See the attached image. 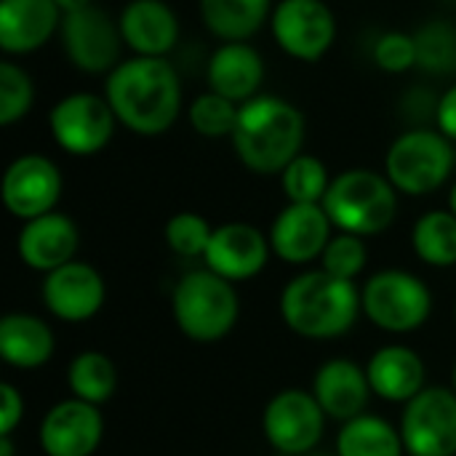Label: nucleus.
<instances>
[{"label": "nucleus", "mask_w": 456, "mask_h": 456, "mask_svg": "<svg viewBox=\"0 0 456 456\" xmlns=\"http://www.w3.org/2000/svg\"><path fill=\"white\" fill-rule=\"evenodd\" d=\"M273 0H200V19L224 43L248 40L273 16Z\"/></svg>", "instance_id": "obj_25"}, {"label": "nucleus", "mask_w": 456, "mask_h": 456, "mask_svg": "<svg viewBox=\"0 0 456 456\" xmlns=\"http://www.w3.org/2000/svg\"><path fill=\"white\" fill-rule=\"evenodd\" d=\"M267 444L289 456L313 454L323 438L326 411L315 401L313 393L305 390H283L278 393L262 417Z\"/></svg>", "instance_id": "obj_11"}, {"label": "nucleus", "mask_w": 456, "mask_h": 456, "mask_svg": "<svg viewBox=\"0 0 456 456\" xmlns=\"http://www.w3.org/2000/svg\"><path fill=\"white\" fill-rule=\"evenodd\" d=\"M59 198L61 174L43 155H21L3 174V203L21 222L51 214Z\"/></svg>", "instance_id": "obj_13"}, {"label": "nucleus", "mask_w": 456, "mask_h": 456, "mask_svg": "<svg viewBox=\"0 0 456 456\" xmlns=\"http://www.w3.org/2000/svg\"><path fill=\"white\" fill-rule=\"evenodd\" d=\"M406 446L401 438V430H395L390 422L361 414L342 425V433L337 438V456H403Z\"/></svg>", "instance_id": "obj_26"}, {"label": "nucleus", "mask_w": 456, "mask_h": 456, "mask_svg": "<svg viewBox=\"0 0 456 456\" xmlns=\"http://www.w3.org/2000/svg\"><path fill=\"white\" fill-rule=\"evenodd\" d=\"M240 104L208 91L190 104V123L200 136H232Z\"/></svg>", "instance_id": "obj_32"}, {"label": "nucleus", "mask_w": 456, "mask_h": 456, "mask_svg": "<svg viewBox=\"0 0 456 456\" xmlns=\"http://www.w3.org/2000/svg\"><path fill=\"white\" fill-rule=\"evenodd\" d=\"M104 436L99 406L69 398L56 403L40 425V446L45 456H91Z\"/></svg>", "instance_id": "obj_17"}, {"label": "nucleus", "mask_w": 456, "mask_h": 456, "mask_svg": "<svg viewBox=\"0 0 456 456\" xmlns=\"http://www.w3.org/2000/svg\"><path fill=\"white\" fill-rule=\"evenodd\" d=\"M452 390H454V393H456V366H454V387H452Z\"/></svg>", "instance_id": "obj_42"}, {"label": "nucleus", "mask_w": 456, "mask_h": 456, "mask_svg": "<svg viewBox=\"0 0 456 456\" xmlns=\"http://www.w3.org/2000/svg\"><path fill=\"white\" fill-rule=\"evenodd\" d=\"M270 24L278 45L299 61H318L337 37V19L323 0H281Z\"/></svg>", "instance_id": "obj_12"}, {"label": "nucleus", "mask_w": 456, "mask_h": 456, "mask_svg": "<svg viewBox=\"0 0 456 456\" xmlns=\"http://www.w3.org/2000/svg\"><path fill=\"white\" fill-rule=\"evenodd\" d=\"M67 385L72 390V398L102 406L112 398L118 387V371L115 363L96 350H86L72 358L67 369Z\"/></svg>", "instance_id": "obj_27"}, {"label": "nucleus", "mask_w": 456, "mask_h": 456, "mask_svg": "<svg viewBox=\"0 0 456 456\" xmlns=\"http://www.w3.org/2000/svg\"><path fill=\"white\" fill-rule=\"evenodd\" d=\"M0 456H13L11 436H0Z\"/></svg>", "instance_id": "obj_39"}, {"label": "nucleus", "mask_w": 456, "mask_h": 456, "mask_svg": "<svg viewBox=\"0 0 456 456\" xmlns=\"http://www.w3.org/2000/svg\"><path fill=\"white\" fill-rule=\"evenodd\" d=\"M35 102L32 77L13 61H0V126L21 120Z\"/></svg>", "instance_id": "obj_31"}, {"label": "nucleus", "mask_w": 456, "mask_h": 456, "mask_svg": "<svg viewBox=\"0 0 456 456\" xmlns=\"http://www.w3.org/2000/svg\"><path fill=\"white\" fill-rule=\"evenodd\" d=\"M64 13L53 0H0V48L32 53L61 27Z\"/></svg>", "instance_id": "obj_20"}, {"label": "nucleus", "mask_w": 456, "mask_h": 456, "mask_svg": "<svg viewBox=\"0 0 456 456\" xmlns=\"http://www.w3.org/2000/svg\"><path fill=\"white\" fill-rule=\"evenodd\" d=\"M77 227L69 216L64 214H43L37 219L24 222L16 248L21 262L35 270V273H53L61 265L72 262L75 251H77Z\"/></svg>", "instance_id": "obj_18"}, {"label": "nucleus", "mask_w": 456, "mask_h": 456, "mask_svg": "<svg viewBox=\"0 0 456 456\" xmlns=\"http://www.w3.org/2000/svg\"><path fill=\"white\" fill-rule=\"evenodd\" d=\"M59 35L67 59L83 72L110 75L120 64V48H123L120 24L112 21V16L96 8L94 3L80 11L64 13Z\"/></svg>", "instance_id": "obj_10"}, {"label": "nucleus", "mask_w": 456, "mask_h": 456, "mask_svg": "<svg viewBox=\"0 0 456 456\" xmlns=\"http://www.w3.org/2000/svg\"><path fill=\"white\" fill-rule=\"evenodd\" d=\"M24 417V398L21 393L3 382L0 385V436H11L16 430V425L21 422Z\"/></svg>", "instance_id": "obj_36"}, {"label": "nucleus", "mask_w": 456, "mask_h": 456, "mask_svg": "<svg viewBox=\"0 0 456 456\" xmlns=\"http://www.w3.org/2000/svg\"><path fill=\"white\" fill-rule=\"evenodd\" d=\"M331 219L321 203H289L270 227V248L289 265H307L323 256L331 235Z\"/></svg>", "instance_id": "obj_14"}, {"label": "nucleus", "mask_w": 456, "mask_h": 456, "mask_svg": "<svg viewBox=\"0 0 456 456\" xmlns=\"http://www.w3.org/2000/svg\"><path fill=\"white\" fill-rule=\"evenodd\" d=\"M53 142L69 155H96L102 152L118 126V118L104 96L96 94H69L59 99L48 115Z\"/></svg>", "instance_id": "obj_8"}, {"label": "nucleus", "mask_w": 456, "mask_h": 456, "mask_svg": "<svg viewBox=\"0 0 456 456\" xmlns=\"http://www.w3.org/2000/svg\"><path fill=\"white\" fill-rule=\"evenodd\" d=\"M53 334L45 321L27 313L0 318V355L16 369H40L53 355Z\"/></svg>", "instance_id": "obj_24"}, {"label": "nucleus", "mask_w": 456, "mask_h": 456, "mask_svg": "<svg viewBox=\"0 0 456 456\" xmlns=\"http://www.w3.org/2000/svg\"><path fill=\"white\" fill-rule=\"evenodd\" d=\"M174 321L192 342L224 339L240 315V299L230 281L211 270L187 273L174 289Z\"/></svg>", "instance_id": "obj_5"}, {"label": "nucleus", "mask_w": 456, "mask_h": 456, "mask_svg": "<svg viewBox=\"0 0 456 456\" xmlns=\"http://www.w3.org/2000/svg\"><path fill=\"white\" fill-rule=\"evenodd\" d=\"M166 243L174 254L179 256H187V259H195V256H203L208 243H211V224L200 216V214H192V211H182L176 216H171L166 222Z\"/></svg>", "instance_id": "obj_33"}, {"label": "nucleus", "mask_w": 456, "mask_h": 456, "mask_svg": "<svg viewBox=\"0 0 456 456\" xmlns=\"http://www.w3.org/2000/svg\"><path fill=\"white\" fill-rule=\"evenodd\" d=\"M363 310L355 281L326 270H307L289 281L281 294L283 323L305 339H337L347 334Z\"/></svg>", "instance_id": "obj_3"}, {"label": "nucleus", "mask_w": 456, "mask_h": 456, "mask_svg": "<svg viewBox=\"0 0 456 456\" xmlns=\"http://www.w3.org/2000/svg\"><path fill=\"white\" fill-rule=\"evenodd\" d=\"M436 123H438V131H441L449 142H456V86H452V88L438 99Z\"/></svg>", "instance_id": "obj_37"}, {"label": "nucleus", "mask_w": 456, "mask_h": 456, "mask_svg": "<svg viewBox=\"0 0 456 456\" xmlns=\"http://www.w3.org/2000/svg\"><path fill=\"white\" fill-rule=\"evenodd\" d=\"M366 262H369V251H366L363 238L339 232L329 240V246L321 256V265H323L321 270H326L342 281H355L363 273Z\"/></svg>", "instance_id": "obj_34"}, {"label": "nucleus", "mask_w": 456, "mask_h": 456, "mask_svg": "<svg viewBox=\"0 0 456 456\" xmlns=\"http://www.w3.org/2000/svg\"><path fill=\"white\" fill-rule=\"evenodd\" d=\"M371 393L390 403H409L425 390V361L403 345L382 347L366 366Z\"/></svg>", "instance_id": "obj_23"}, {"label": "nucleus", "mask_w": 456, "mask_h": 456, "mask_svg": "<svg viewBox=\"0 0 456 456\" xmlns=\"http://www.w3.org/2000/svg\"><path fill=\"white\" fill-rule=\"evenodd\" d=\"M270 238L246 222H227L214 227L211 243L203 254L206 270L238 283L259 275L270 259Z\"/></svg>", "instance_id": "obj_16"}, {"label": "nucleus", "mask_w": 456, "mask_h": 456, "mask_svg": "<svg viewBox=\"0 0 456 456\" xmlns=\"http://www.w3.org/2000/svg\"><path fill=\"white\" fill-rule=\"evenodd\" d=\"M417 67L433 75L456 72V27L446 21H430L417 35Z\"/></svg>", "instance_id": "obj_30"}, {"label": "nucleus", "mask_w": 456, "mask_h": 456, "mask_svg": "<svg viewBox=\"0 0 456 456\" xmlns=\"http://www.w3.org/2000/svg\"><path fill=\"white\" fill-rule=\"evenodd\" d=\"M411 243L417 256L430 267L456 265V216L452 211H428L417 219Z\"/></svg>", "instance_id": "obj_28"}, {"label": "nucleus", "mask_w": 456, "mask_h": 456, "mask_svg": "<svg viewBox=\"0 0 456 456\" xmlns=\"http://www.w3.org/2000/svg\"><path fill=\"white\" fill-rule=\"evenodd\" d=\"M118 24L136 56H166L179 40V19L166 0H131Z\"/></svg>", "instance_id": "obj_22"}, {"label": "nucleus", "mask_w": 456, "mask_h": 456, "mask_svg": "<svg viewBox=\"0 0 456 456\" xmlns=\"http://www.w3.org/2000/svg\"><path fill=\"white\" fill-rule=\"evenodd\" d=\"M401 438L409 456H456V393L425 387L406 403Z\"/></svg>", "instance_id": "obj_9"}, {"label": "nucleus", "mask_w": 456, "mask_h": 456, "mask_svg": "<svg viewBox=\"0 0 456 456\" xmlns=\"http://www.w3.org/2000/svg\"><path fill=\"white\" fill-rule=\"evenodd\" d=\"M206 80H208V91L243 104L254 96H259V86L265 80V61L262 53L246 43H222L214 56L208 59V69H206Z\"/></svg>", "instance_id": "obj_21"}, {"label": "nucleus", "mask_w": 456, "mask_h": 456, "mask_svg": "<svg viewBox=\"0 0 456 456\" xmlns=\"http://www.w3.org/2000/svg\"><path fill=\"white\" fill-rule=\"evenodd\" d=\"M321 206L339 232L369 238L393 224L398 214V190L385 174L350 168L331 179Z\"/></svg>", "instance_id": "obj_4"}, {"label": "nucleus", "mask_w": 456, "mask_h": 456, "mask_svg": "<svg viewBox=\"0 0 456 456\" xmlns=\"http://www.w3.org/2000/svg\"><path fill=\"white\" fill-rule=\"evenodd\" d=\"M313 395L326 411V417L350 422L363 414L371 398V385L366 369L347 358L326 361L313 379Z\"/></svg>", "instance_id": "obj_19"}, {"label": "nucleus", "mask_w": 456, "mask_h": 456, "mask_svg": "<svg viewBox=\"0 0 456 456\" xmlns=\"http://www.w3.org/2000/svg\"><path fill=\"white\" fill-rule=\"evenodd\" d=\"M305 456H331V454H318V452H313V454H305Z\"/></svg>", "instance_id": "obj_41"}, {"label": "nucleus", "mask_w": 456, "mask_h": 456, "mask_svg": "<svg viewBox=\"0 0 456 456\" xmlns=\"http://www.w3.org/2000/svg\"><path fill=\"white\" fill-rule=\"evenodd\" d=\"M281 182H283V192L289 203H323L331 187L329 171L323 160H318L315 155H297L283 168Z\"/></svg>", "instance_id": "obj_29"}, {"label": "nucleus", "mask_w": 456, "mask_h": 456, "mask_svg": "<svg viewBox=\"0 0 456 456\" xmlns=\"http://www.w3.org/2000/svg\"><path fill=\"white\" fill-rule=\"evenodd\" d=\"M40 294L51 315L67 323H83L102 310L107 286L99 270L72 259L45 275Z\"/></svg>", "instance_id": "obj_15"}, {"label": "nucleus", "mask_w": 456, "mask_h": 456, "mask_svg": "<svg viewBox=\"0 0 456 456\" xmlns=\"http://www.w3.org/2000/svg\"><path fill=\"white\" fill-rule=\"evenodd\" d=\"M230 139L248 171L265 176L283 174V168L302 155L305 115L281 96L259 94L240 104Z\"/></svg>", "instance_id": "obj_2"}, {"label": "nucleus", "mask_w": 456, "mask_h": 456, "mask_svg": "<svg viewBox=\"0 0 456 456\" xmlns=\"http://www.w3.org/2000/svg\"><path fill=\"white\" fill-rule=\"evenodd\" d=\"M59 5L61 13H72V11H80L86 5H91V0H53Z\"/></svg>", "instance_id": "obj_38"}, {"label": "nucleus", "mask_w": 456, "mask_h": 456, "mask_svg": "<svg viewBox=\"0 0 456 456\" xmlns=\"http://www.w3.org/2000/svg\"><path fill=\"white\" fill-rule=\"evenodd\" d=\"M454 313H456V310H454Z\"/></svg>", "instance_id": "obj_43"}, {"label": "nucleus", "mask_w": 456, "mask_h": 456, "mask_svg": "<svg viewBox=\"0 0 456 456\" xmlns=\"http://www.w3.org/2000/svg\"><path fill=\"white\" fill-rule=\"evenodd\" d=\"M454 168L452 142L441 131L411 128L401 134L385 158V176L398 192L428 195L446 184Z\"/></svg>", "instance_id": "obj_6"}, {"label": "nucleus", "mask_w": 456, "mask_h": 456, "mask_svg": "<svg viewBox=\"0 0 456 456\" xmlns=\"http://www.w3.org/2000/svg\"><path fill=\"white\" fill-rule=\"evenodd\" d=\"M104 99L120 126L142 136H158L179 118L182 83L166 56H131L107 75Z\"/></svg>", "instance_id": "obj_1"}, {"label": "nucleus", "mask_w": 456, "mask_h": 456, "mask_svg": "<svg viewBox=\"0 0 456 456\" xmlns=\"http://www.w3.org/2000/svg\"><path fill=\"white\" fill-rule=\"evenodd\" d=\"M366 318L390 334H409L428 323L433 313L430 289L406 270H382L361 291Z\"/></svg>", "instance_id": "obj_7"}, {"label": "nucleus", "mask_w": 456, "mask_h": 456, "mask_svg": "<svg viewBox=\"0 0 456 456\" xmlns=\"http://www.w3.org/2000/svg\"><path fill=\"white\" fill-rule=\"evenodd\" d=\"M449 211L456 216V184L452 187V192H449Z\"/></svg>", "instance_id": "obj_40"}, {"label": "nucleus", "mask_w": 456, "mask_h": 456, "mask_svg": "<svg viewBox=\"0 0 456 456\" xmlns=\"http://www.w3.org/2000/svg\"><path fill=\"white\" fill-rule=\"evenodd\" d=\"M374 61L379 69L385 72H406L411 67H417V43H414V35H406V32H385L377 37L374 43Z\"/></svg>", "instance_id": "obj_35"}]
</instances>
